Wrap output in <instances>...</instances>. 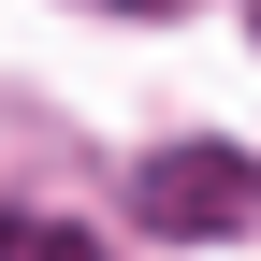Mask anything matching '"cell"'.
<instances>
[{
	"label": "cell",
	"mask_w": 261,
	"mask_h": 261,
	"mask_svg": "<svg viewBox=\"0 0 261 261\" xmlns=\"http://www.w3.org/2000/svg\"><path fill=\"white\" fill-rule=\"evenodd\" d=\"M130 218L160 247H218V232H261V160L247 145H160L130 174Z\"/></svg>",
	"instance_id": "6da1fadb"
},
{
	"label": "cell",
	"mask_w": 261,
	"mask_h": 261,
	"mask_svg": "<svg viewBox=\"0 0 261 261\" xmlns=\"http://www.w3.org/2000/svg\"><path fill=\"white\" fill-rule=\"evenodd\" d=\"M0 261H102L87 218H44V203H0Z\"/></svg>",
	"instance_id": "7a4b0ae2"
},
{
	"label": "cell",
	"mask_w": 261,
	"mask_h": 261,
	"mask_svg": "<svg viewBox=\"0 0 261 261\" xmlns=\"http://www.w3.org/2000/svg\"><path fill=\"white\" fill-rule=\"evenodd\" d=\"M116 15H160V0H116Z\"/></svg>",
	"instance_id": "3957f363"
}]
</instances>
